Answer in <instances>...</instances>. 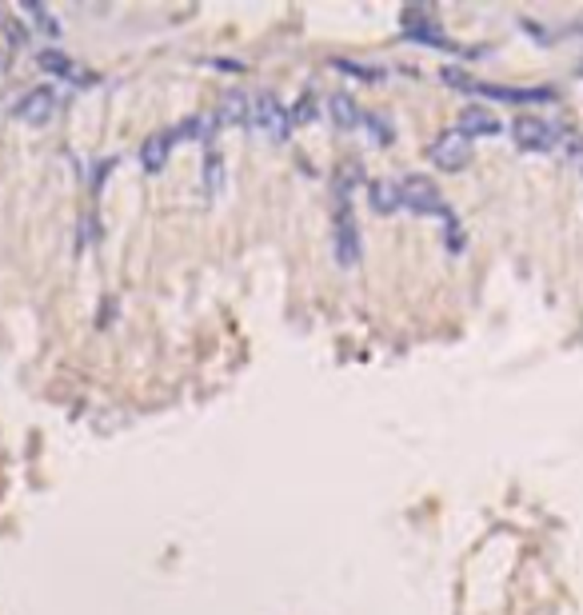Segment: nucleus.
<instances>
[{
  "instance_id": "f03ea898",
  "label": "nucleus",
  "mask_w": 583,
  "mask_h": 615,
  "mask_svg": "<svg viewBox=\"0 0 583 615\" xmlns=\"http://www.w3.org/2000/svg\"><path fill=\"white\" fill-rule=\"evenodd\" d=\"M248 124L256 128V132H264V136H272V140H288L292 136V112L280 104V96L276 92H260V96H252V112H248Z\"/></svg>"
},
{
  "instance_id": "4468645a",
  "label": "nucleus",
  "mask_w": 583,
  "mask_h": 615,
  "mask_svg": "<svg viewBox=\"0 0 583 615\" xmlns=\"http://www.w3.org/2000/svg\"><path fill=\"white\" fill-rule=\"evenodd\" d=\"M172 140H208L216 132V116L212 112H196V116H184L176 128H168Z\"/></svg>"
},
{
  "instance_id": "39448f33",
  "label": "nucleus",
  "mask_w": 583,
  "mask_h": 615,
  "mask_svg": "<svg viewBox=\"0 0 583 615\" xmlns=\"http://www.w3.org/2000/svg\"><path fill=\"white\" fill-rule=\"evenodd\" d=\"M471 152H476V148H471V140L463 132H455V128H444V132L428 144V160H431V164H436V168H452V172L468 164Z\"/></svg>"
},
{
  "instance_id": "ddd939ff",
  "label": "nucleus",
  "mask_w": 583,
  "mask_h": 615,
  "mask_svg": "<svg viewBox=\"0 0 583 615\" xmlns=\"http://www.w3.org/2000/svg\"><path fill=\"white\" fill-rule=\"evenodd\" d=\"M172 132H152V136H144V144H140V164L148 168V172H160L164 168V160H168V152H172Z\"/></svg>"
},
{
  "instance_id": "7ed1b4c3",
  "label": "nucleus",
  "mask_w": 583,
  "mask_h": 615,
  "mask_svg": "<svg viewBox=\"0 0 583 615\" xmlns=\"http://www.w3.org/2000/svg\"><path fill=\"white\" fill-rule=\"evenodd\" d=\"M56 108H60V96H56V88H48V84L24 88V92L12 100V116L24 120V124H32V128H44L48 120L56 116Z\"/></svg>"
},
{
  "instance_id": "f257e3e1",
  "label": "nucleus",
  "mask_w": 583,
  "mask_h": 615,
  "mask_svg": "<svg viewBox=\"0 0 583 615\" xmlns=\"http://www.w3.org/2000/svg\"><path fill=\"white\" fill-rule=\"evenodd\" d=\"M399 196H404V208H412L415 216H444L447 224L460 220V216H455L452 208H447L444 192H439L436 184H431L428 176H420V172L399 176Z\"/></svg>"
},
{
  "instance_id": "f3484780",
  "label": "nucleus",
  "mask_w": 583,
  "mask_h": 615,
  "mask_svg": "<svg viewBox=\"0 0 583 615\" xmlns=\"http://www.w3.org/2000/svg\"><path fill=\"white\" fill-rule=\"evenodd\" d=\"M24 12L32 16V24H40V28L48 32V36H60V20H56L52 12H48L44 4H24Z\"/></svg>"
},
{
  "instance_id": "9d476101",
  "label": "nucleus",
  "mask_w": 583,
  "mask_h": 615,
  "mask_svg": "<svg viewBox=\"0 0 583 615\" xmlns=\"http://www.w3.org/2000/svg\"><path fill=\"white\" fill-rule=\"evenodd\" d=\"M36 60L44 64L48 72H56V76L72 80V84H88V80H92V72H88V68H80V60H72V56L56 52V48H40V52H36Z\"/></svg>"
},
{
  "instance_id": "2eb2a0df",
  "label": "nucleus",
  "mask_w": 583,
  "mask_h": 615,
  "mask_svg": "<svg viewBox=\"0 0 583 615\" xmlns=\"http://www.w3.org/2000/svg\"><path fill=\"white\" fill-rule=\"evenodd\" d=\"M200 176H204V192H208V196H220V192H224V156H220V152H208V156H204V172H200Z\"/></svg>"
},
{
  "instance_id": "1a4fd4ad",
  "label": "nucleus",
  "mask_w": 583,
  "mask_h": 615,
  "mask_svg": "<svg viewBox=\"0 0 583 615\" xmlns=\"http://www.w3.org/2000/svg\"><path fill=\"white\" fill-rule=\"evenodd\" d=\"M327 116H332L335 128H348V132H356V128H364V116H367V112L356 104V96L332 92V96H327Z\"/></svg>"
},
{
  "instance_id": "0eeeda50",
  "label": "nucleus",
  "mask_w": 583,
  "mask_h": 615,
  "mask_svg": "<svg viewBox=\"0 0 583 615\" xmlns=\"http://www.w3.org/2000/svg\"><path fill=\"white\" fill-rule=\"evenodd\" d=\"M404 32L412 40H420V44H431V48H455L452 36H444V28H439L436 20H431L428 12H420V8H407L404 12Z\"/></svg>"
},
{
  "instance_id": "20e7f679",
  "label": "nucleus",
  "mask_w": 583,
  "mask_h": 615,
  "mask_svg": "<svg viewBox=\"0 0 583 615\" xmlns=\"http://www.w3.org/2000/svg\"><path fill=\"white\" fill-rule=\"evenodd\" d=\"M511 136H516V144L524 152H551L563 132H559V124H551V120H543V116H516Z\"/></svg>"
},
{
  "instance_id": "423d86ee",
  "label": "nucleus",
  "mask_w": 583,
  "mask_h": 615,
  "mask_svg": "<svg viewBox=\"0 0 583 615\" xmlns=\"http://www.w3.org/2000/svg\"><path fill=\"white\" fill-rule=\"evenodd\" d=\"M332 252L343 268L359 264V228L348 204H335V224H332Z\"/></svg>"
},
{
  "instance_id": "dca6fc26",
  "label": "nucleus",
  "mask_w": 583,
  "mask_h": 615,
  "mask_svg": "<svg viewBox=\"0 0 583 615\" xmlns=\"http://www.w3.org/2000/svg\"><path fill=\"white\" fill-rule=\"evenodd\" d=\"M364 128L372 132L375 144H391V140H396V132H391V120H383L380 112H367V116H364Z\"/></svg>"
},
{
  "instance_id": "f8f14e48",
  "label": "nucleus",
  "mask_w": 583,
  "mask_h": 615,
  "mask_svg": "<svg viewBox=\"0 0 583 615\" xmlns=\"http://www.w3.org/2000/svg\"><path fill=\"white\" fill-rule=\"evenodd\" d=\"M367 200H372V212L388 216L404 208V196H399V180H372L367 184Z\"/></svg>"
},
{
  "instance_id": "6e6552de",
  "label": "nucleus",
  "mask_w": 583,
  "mask_h": 615,
  "mask_svg": "<svg viewBox=\"0 0 583 615\" xmlns=\"http://www.w3.org/2000/svg\"><path fill=\"white\" fill-rule=\"evenodd\" d=\"M500 116H495L492 108H484V104H468V108L455 116V132H463L471 140V136H495L500 132Z\"/></svg>"
},
{
  "instance_id": "9b49d317",
  "label": "nucleus",
  "mask_w": 583,
  "mask_h": 615,
  "mask_svg": "<svg viewBox=\"0 0 583 615\" xmlns=\"http://www.w3.org/2000/svg\"><path fill=\"white\" fill-rule=\"evenodd\" d=\"M248 112H252V96L248 92H224L220 96V104H216V124H248Z\"/></svg>"
}]
</instances>
